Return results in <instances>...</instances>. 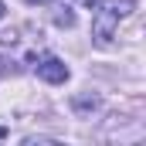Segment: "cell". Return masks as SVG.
Here are the masks:
<instances>
[{"instance_id": "cell-1", "label": "cell", "mask_w": 146, "mask_h": 146, "mask_svg": "<svg viewBox=\"0 0 146 146\" xmlns=\"http://www.w3.org/2000/svg\"><path fill=\"white\" fill-rule=\"evenodd\" d=\"M136 10V0H95L92 7V41L99 48H109L119 21H126Z\"/></svg>"}, {"instance_id": "cell-2", "label": "cell", "mask_w": 146, "mask_h": 146, "mask_svg": "<svg viewBox=\"0 0 146 146\" xmlns=\"http://www.w3.org/2000/svg\"><path fill=\"white\" fill-rule=\"evenodd\" d=\"M37 78H44L48 85H61V82H68V65L61 61V58H54V54H44L41 61L34 65Z\"/></svg>"}, {"instance_id": "cell-3", "label": "cell", "mask_w": 146, "mask_h": 146, "mask_svg": "<svg viewBox=\"0 0 146 146\" xmlns=\"http://www.w3.org/2000/svg\"><path fill=\"white\" fill-rule=\"evenodd\" d=\"M54 21H58L61 27H72V24H75V14H72V10H65V14H58Z\"/></svg>"}, {"instance_id": "cell-4", "label": "cell", "mask_w": 146, "mask_h": 146, "mask_svg": "<svg viewBox=\"0 0 146 146\" xmlns=\"http://www.w3.org/2000/svg\"><path fill=\"white\" fill-rule=\"evenodd\" d=\"M88 106L95 109V106H99V99H75V109H88Z\"/></svg>"}, {"instance_id": "cell-5", "label": "cell", "mask_w": 146, "mask_h": 146, "mask_svg": "<svg viewBox=\"0 0 146 146\" xmlns=\"http://www.w3.org/2000/svg\"><path fill=\"white\" fill-rule=\"evenodd\" d=\"M78 3H85V7H95V0H78Z\"/></svg>"}, {"instance_id": "cell-6", "label": "cell", "mask_w": 146, "mask_h": 146, "mask_svg": "<svg viewBox=\"0 0 146 146\" xmlns=\"http://www.w3.org/2000/svg\"><path fill=\"white\" fill-rule=\"evenodd\" d=\"M3 14H7V7H3V0H0V21H3Z\"/></svg>"}, {"instance_id": "cell-7", "label": "cell", "mask_w": 146, "mask_h": 146, "mask_svg": "<svg viewBox=\"0 0 146 146\" xmlns=\"http://www.w3.org/2000/svg\"><path fill=\"white\" fill-rule=\"evenodd\" d=\"M27 3H51V0H27Z\"/></svg>"}, {"instance_id": "cell-8", "label": "cell", "mask_w": 146, "mask_h": 146, "mask_svg": "<svg viewBox=\"0 0 146 146\" xmlns=\"http://www.w3.org/2000/svg\"><path fill=\"white\" fill-rule=\"evenodd\" d=\"M0 136H3V129H0Z\"/></svg>"}]
</instances>
